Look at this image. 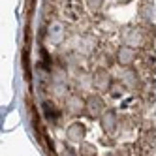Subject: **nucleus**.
<instances>
[{"instance_id": "obj_1", "label": "nucleus", "mask_w": 156, "mask_h": 156, "mask_svg": "<svg viewBox=\"0 0 156 156\" xmlns=\"http://www.w3.org/2000/svg\"><path fill=\"white\" fill-rule=\"evenodd\" d=\"M119 58H120L122 64H132V60H133V51H130V49H120Z\"/></svg>"}]
</instances>
